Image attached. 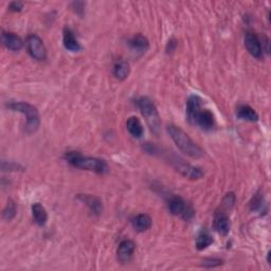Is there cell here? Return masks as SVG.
Listing matches in <instances>:
<instances>
[{
  "instance_id": "5b68a950",
  "label": "cell",
  "mask_w": 271,
  "mask_h": 271,
  "mask_svg": "<svg viewBox=\"0 0 271 271\" xmlns=\"http://www.w3.org/2000/svg\"><path fill=\"white\" fill-rule=\"evenodd\" d=\"M166 159L178 173H180L182 176L188 178V179L198 180L201 179L205 175L199 167L188 163V162H185L180 157L176 156L175 154H168Z\"/></svg>"
},
{
  "instance_id": "ffe728a7",
  "label": "cell",
  "mask_w": 271,
  "mask_h": 271,
  "mask_svg": "<svg viewBox=\"0 0 271 271\" xmlns=\"http://www.w3.org/2000/svg\"><path fill=\"white\" fill-rule=\"evenodd\" d=\"M126 128L128 130V133L130 134V136H133L134 138L139 139L143 136L144 129L142 126V123L137 117H130L127 119Z\"/></svg>"
},
{
  "instance_id": "cb8c5ba5",
  "label": "cell",
  "mask_w": 271,
  "mask_h": 271,
  "mask_svg": "<svg viewBox=\"0 0 271 271\" xmlns=\"http://www.w3.org/2000/svg\"><path fill=\"white\" fill-rule=\"evenodd\" d=\"M16 205L14 204V201L13 200H9L7 201V204L5 206V208L3 209V212H2V216H3V218L5 220H12L14 217H15V215H16Z\"/></svg>"
},
{
  "instance_id": "8992f818",
  "label": "cell",
  "mask_w": 271,
  "mask_h": 271,
  "mask_svg": "<svg viewBox=\"0 0 271 271\" xmlns=\"http://www.w3.org/2000/svg\"><path fill=\"white\" fill-rule=\"evenodd\" d=\"M168 211L176 216H181L185 220L191 219L194 216V210L187 205L180 196H172L167 203Z\"/></svg>"
},
{
  "instance_id": "30bf717a",
  "label": "cell",
  "mask_w": 271,
  "mask_h": 271,
  "mask_svg": "<svg viewBox=\"0 0 271 271\" xmlns=\"http://www.w3.org/2000/svg\"><path fill=\"white\" fill-rule=\"evenodd\" d=\"M231 222L229 216L222 211H216L213 217V229L217 232L218 234L226 236L230 232Z\"/></svg>"
},
{
  "instance_id": "ac0fdd59",
  "label": "cell",
  "mask_w": 271,
  "mask_h": 271,
  "mask_svg": "<svg viewBox=\"0 0 271 271\" xmlns=\"http://www.w3.org/2000/svg\"><path fill=\"white\" fill-rule=\"evenodd\" d=\"M31 210H32V216L36 224L40 227L45 226L48 220V213L46 211L45 207L40 203H35L31 207Z\"/></svg>"
},
{
  "instance_id": "7c38bea8",
  "label": "cell",
  "mask_w": 271,
  "mask_h": 271,
  "mask_svg": "<svg viewBox=\"0 0 271 271\" xmlns=\"http://www.w3.org/2000/svg\"><path fill=\"white\" fill-rule=\"evenodd\" d=\"M1 40L4 47L11 51H19L24 47V42H22L21 38L15 33L5 32V31H3L1 34Z\"/></svg>"
},
{
  "instance_id": "484cf974",
  "label": "cell",
  "mask_w": 271,
  "mask_h": 271,
  "mask_svg": "<svg viewBox=\"0 0 271 271\" xmlns=\"http://www.w3.org/2000/svg\"><path fill=\"white\" fill-rule=\"evenodd\" d=\"M203 263H204V266L208 267V268L216 267V266L221 265V261L220 260H216V259H208V260H205Z\"/></svg>"
},
{
  "instance_id": "9c48e42d",
  "label": "cell",
  "mask_w": 271,
  "mask_h": 271,
  "mask_svg": "<svg viewBox=\"0 0 271 271\" xmlns=\"http://www.w3.org/2000/svg\"><path fill=\"white\" fill-rule=\"evenodd\" d=\"M245 47L250 55L255 58H261L263 55V48L258 35L253 32H247L245 34Z\"/></svg>"
},
{
  "instance_id": "7402d4cb",
  "label": "cell",
  "mask_w": 271,
  "mask_h": 271,
  "mask_svg": "<svg viewBox=\"0 0 271 271\" xmlns=\"http://www.w3.org/2000/svg\"><path fill=\"white\" fill-rule=\"evenodd\" d=\"M213 243H214L213 237L209 234L207 231H201L196 237L195 245H196L197 250L201 251V250L207 249V248L210 247Z\"/></svg>"
},
{
  "instance_id": "4316f807",
  "label": "cell",
  "mask_w": 271,
  "mask_h": 271,
  "mask_svg": "<svg viewBox=\"0 0 271 271\" xmlns=\"http://www.w3.org/2000/svg\"><path fill=\"white\" fill-rule=\"evenodd\" d=\"M176 47H177V41L175 40V38H172V40H169L166 44V53L169 54V53H173L175 50H176Z\"/></svg>"
},
{
  "instance_id": "9a60e30c",
  "label": "cell",
  "mask_w": 271,
  "mask_h": 271,
  "mask_svg": "<svg viewBox=\"0 0 271 271\" xmlns=\"http://www.w3.org/2000/svg\"><path fill=\"white\" fill-rule=\"evenodd\" d=\"M203 99L197 95H193L189 97L187 102V115L190 122H192L193 118L195 117V114L203 108Z\"/></svg>"
},
{
  "instance_id": "52a82bcc",
  "label": "cell",
  "mask_w": 271,
  "mask_h": 271,
  "mask_svg": "<svg viewBox=\"0 0 271 271\" xmlns=\"http://www.w3.org/2000/svg\"><path fill=\"white\" fill-rule=\"evenodd\" d=\"M27 50L30 56L37 61H44L47 58V49L40 36L31 34L27 37Z\"/></svg>"
},
{
  "instance_id": "44dd1931",
  "label": "cell",
  "mask_w": 271,
  "mask_h": 271,
  "mask_svg": "<svg viewBox=\"0 0 271 271\" xmlns=\"http://www.w3.org/2000/svg\"><path fill=\"white\" fill-rule=\"evenodd\" d=\"M130 72V67L129 64L126 60L124 59H119L115 61V64L113 66V75L117 77L120 81L126 80Z\"/></svg>"
},
{
  "instance_id": "6da1fadb",
  "label": "cell",
  "mask_w": 271,
  "mask_h": 271,
  "mask_svg": "<svg viewBox=\"0 0 271 271\" xmlns=\"http://www.w3.org/2000/svg\"><path fill=\"white\" fill-rule=\"evenodd\" d=\"M166 130L177 148L183 154H185L187 156L193 159H199L204 157V150L193 141L191 137L180 127H178L176 125H168L166 127Z\"/></svg>"
},
{
  "instance_id": "4fadbf2b",
  "label": "cell",
  "mask_w": 271,
  "mask_h": 271,
  "mask_svg": "<svg viewBox=\"0 0 271 271\" xmlns=\"http://www.w3.org/2000/svg\"><path fill=\"white\" fill-rule=\"evenodd\" d=\"M63 44L65 49L70 52H79L82 49L79 41H77L74 36V33L72 32L71 29L69 28L64 29Z\"/></svg>"
},
{
  "instance_id": "d6986e66",
  "label": "cell",
  "mask_w": 271,
  "mask_h": 271,
  "mask_svg": "<svg viewBox=\"0 0 271 271\" xmlns=\"http://www.w3.org/2000/svg\"><path fill=\"white\" fill-rule=\"evenodd\" d=\"M236 115L238 119L249 122H257L259 120L258 112L249 105H239L236 109Z\"/></svg>"
},
{
  "instance_id": "8fae6325",
  "label": "cell",
  "mask_w": 271,
  "mask_h": 271,
  "mask_svg": "<svg viewBox=\"0 0 271 271\" xmlns=\"http://www.w3.org/2000/svg\"><path fill=\"white\" fill-rule=\"evenodd\" d=\"M136 249V244L131 241V239H124L122 241L118 247L117 250V259L121 263V264H125L128 263Z\"/></svg>"
},
{
  "instance_id": "d4e9b609",
  "label": "cell",
  "mask_w": 271,
  "mask_h": 271,
  "mask_svg": "<svg viewBox=\"0 0 271 271\" xmlns=\"http://www.w3.org/2000/svg\"><path fill=\"white\" fill-rule=\"evenodd\" d=\"M235 201H236V197L234 195V193H228V194H226V196L223 197L222 204L227 209H231L234 206Z\"/></svg>"
},
{
  "instance_id": "ba28073f",
  "label": "cell",
  "mask_w": 271,
  "mask_h": 271,
  "mask_svg": "<svg viewBox=\"0 0 271 271\" xmlns=\"http://www.w3.org/2000/svg\"><path fill=\"white\" fill-rule=\"evenodd\" d=\"M192 124L199 126L203 130H211L215 125V118L212 111L209 109H201L193 118Z\"/></svg>"
},
{
  "instance_id": "603a6c76",
  "label": "cell",
  "mask_w": 271,
  "mask_h": 271,
  "mask_svg": "<svg viewBox=\"0 0 271 271\" xmlns=\"http://www.w3.org/2000/svg\"><path fill=\"white\" fill-rule=\"evenodd\" d=\"M264 196L259 192L252 197L250 201V210L252 212H261L262 210H264Z\"/></svg>"
},
{
  "instance_id": "3957f363",
  "label": "cell",
  "mask_w": 271,
  "mask_h": 271,
  "mask_svg": "<svg viewBox=\"0 0 271 271\" xmlns=\"http://www.w3.org/2000/svg\"><path fill=\"white\" fill-rule=\"evenodd\" d=\"M7 109L12 111H17L24 114L27 121L25 124L26 134L31 135L35 133L41 125V117L37 108L27 102H17V101H10L5 104Z\"/></svg>"
},
{
  "instance_id": "5bb4252c",
  "label": "cell",
  "mask_w": 271,
  "mask_h": 271,
  "mask_svg": "<svg viewBox=\"0 0 271 271\" xmlns=\"http://www.w3.org/2000/svg\"><path fill=\"white\" fill-rule=\"evenodd\" d=\"M79 199L82 201V203L86 205L89 208V210L95 215H100L101 213H102L103 205H102V201L100 200V198L92 195L81 194L79 195Z\"/></svg>"
},
{
  "instance_id": "2e32d148",
  "label": "cell",
  "mask_w": 271,
  "mask_h": 271,
  "mask_svg": "<svg viewBox=\"0 0 271 271\" xmlns=\"http://www.w3.org/2000/svg\"><path fill=\"white\" fill-rule=\"evenodd\" d=\"M131 226L138 232L148 231L152 227V218L148 214H138L130 219Z\"/></svg>"
},
{
  "instance_id": "83f0119b",
  "label": "cell",
  "mask_w": 271,
  "mask_h": 271,
  "mask_svg": "<svg viewBox=\"0 0 271 271\" xmlns=\"http://www.w3.org/2000/svg\"><path fill=\"white\" fill-rule=\"evenodd\" d=\"M22 7H24V4L19 1H13L9 4V10L12 12H20L22 10Z\"/></svg>"
},
{
  "instance_id": "277c9868",
  "label": "cell",
  "mask_w": 271,
  "mask_h": 271,
  "mask_svg": "<svg viewBox=\"0 0 271 271\" xmlns=\"http://www.w3.org/2000/svg\"><path fill=\"white\" fill-rule=\"evenodd\" d=\"M136 105L140 110L143 118L145 119L151 130L155 134H158L161 126L160 115L153 101L148 97H140L136 100Z\"/></svg>"
},
{
  "instance_id": "e0dca14e",
  "label": "cell",
  "mask_w": 271,
  "mask_h": 271,
  "mask_svg": "<svg viewBox=\"0 0 271 271\" xmlns=\"http://www.w3.org/2000/svg\"><path fill=\"white\" fill-rule=\"evenodd\" d=\"M128 46L134 52L144 53L150 48V43L145 36L141 34H137L128 41Z\"/></svg>"
},
{
  "instance_id": "7a4b0ae2",
  "label": "cell",
  "mask_w": 271,
  "mask_h": 271,
  "mask_svg": "<svg viewBox=\"0 0 271 271\" xmlns=\"http://www.w3.org/2000/svg\"><path fill=\"white\" fill-rule=\"evenodd\" d=\"M65 159L72 166L84 169V171L94 172L97 174H105L108 171L106 161L95 157H86L79 152H68L65 154Z\"/></svg>"
}]
</instances>
